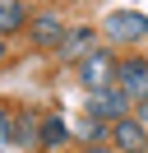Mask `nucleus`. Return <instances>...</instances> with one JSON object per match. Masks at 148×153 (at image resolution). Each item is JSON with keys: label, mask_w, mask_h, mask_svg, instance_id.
<instances>
[{"label": "nucleus", "mask_w": 148, "mask_h": 153, "mask_svg": "<svg viewBox=\"0 0 148 153\" xmlns=\"http://www.w3.org/2000/svg\"><path fill=\"white\" fill-rule=\"evenodd\" d=\"M116 65H120V56L111 47H92L88 56L74 65V84L83 88V93H97V88H111L116 84Z\"/></svg>", "instance_id": "f257e3e1"}, {"label": "nucleus", "mask_w": 148, "mask_h": 153, "mask_svg": "<svg viewBox=\"0 0 148 153\" xmlns=\"http://www.w3.org/2000/svg\"><path fill=\"white\" fill-rule=\"evenodd\" d=\"M102 33H107L111 47H134V42L148 37V14H139V10H111L107 19H102Z\"/></svg>", "instance_id": "f03ea898"}, {"label": "nucleus", "mask_w": 148, "mask_h": 153, "mask_svg": "<svg viewBox=\"0 0 148 153\" xmlns=\"http://www.w3.org/2000/svg\"><path fill=\"white\" fill-rule=\"evenodd\" d=\"M130 107H134V102H130V97L120 93L116 84H111V88H97V93H88V116H92V121H102V125L125 121Z\"/></svg>", "instance_id": "7ed1b4c3"}, {"label": "nucleus", "mask_w": 148, "mask_h": 153, "mask_svg": "<svg viewBox=\"0 0 148 153\" xmlns=\"http://www.w3.org/2000/svg\"><path fill=\"white\" fill-rule=\"evenodd\" d=\"M116 88L130 97V102H144V97H148V56H120Z\"/></svg>", "instance_id": "20e7f679"}, {"label": "nucleus", "mask_w": 148, "mask_h": 153, "mask_svg": "<svg viewBox=\"0 0 148 153\" xmlns=\"http://www.w3.org/2000/svg\"><path fill=\"white\" fill-rule=\"evenodd\" d=\"M65 33H70V28H65V19H60L56 10H42L37 19H28V37H33L37 51H56V47L65 42Z\"/></svg>", "instance_id": "39448f33"}, {"label": "nucleus", "mask_w": 148, "mask_h": 153, "mask_svg": "<svg viewBox=\"0 0 148 153\" xmlns=\"http://www.w3.org/2000/svg\"><path fill=\"white\" fill-rule=\"evenodd\" d=\"M107 144H111L116 153H144V149H148V130L125 116V121H116V125L107 130Z\"/></svg>", "instance_id": "423d86ee"}, {"label": "nucleus", "mask_w": 148, "mask_h": 153, "mask_svg": "<svg viewBox=\"0 0 148 153\" xmlns=\"http://www.w3.org/2000/svg\"><path fill=\"white\" fill-rule=\"evenodd\" d=\"M92 47H97V28H88V23H83V28H70V33H65V42L56 47V56L70 60V65H79Z\"/></svg>", "instance_id": "0eeeda50"}, {"label": "nucleus", "mask_w": 148, "mask_h": 153, "mask_svg": "<svg viewBox=\"0 0 148 153\" xmlns=\"http://www.w3.org/2000/svg\"><path fill=\"white\" fill-rule=\"evenodd\" d=\"M60 144H70V121H65V116H42V125H37V149H60Z\"/></svg>", "instance_id": "6e6552de"}, {"label": "nucleus", "mask_w": 148, "mask_h": 153, "mask_svg": "<svg viewBox=\"0 0 148 153\" xmlns=\"http://www.w3.org/2000/svg\"><path fill=\"white\" fill-rule=\"evenodd\" d=\"M37 116L33 111H23V116H14L9 121V144H18V149H37Z\"/></svg>", "instance_id": "1a4fd4ad"}, {"label": "nucleus", "mask_w": 148, "mask_h": 153, "mask_svg": "<svg viewBox=\"0 0 148 153\" xmlns=\"http://www.w3.org/2000/svg\"><path fill=\"white\" fill-rule=\"evenodd\" d=\"M107 130H111V125L92 121V116H79V121H70V139H79L83 149H88V144H107Z\"/></svg>", "instance_id": "9d476101"}, {"label": "nucleus", "mask_w": 148, "mask_h": 153, "mask_svg": "<svg viewBox=\"0 0 148 153\" xmlns=\"http://www.w3.org/2000/svg\"><path fill=\"white\" fill-rule=\"evenodd\" d=\"M28 28V10L23 0H0V37H9V33Z\"/></svg>", "instance_id": "9b49d317"}, {"label": "nucleus", "mask_w": 148, "mask_h": 153, "mask_svg": "<svg viewBox=\"0 0 148 153\" xmlns=\"http://www.w3.org/2000/svg\"><path fill=\"white\" fill-rule=\"evenodd\" d=\"M130 121H134V125H144V130H148V97H144V102H134V107H130Z\"/></svg>", "instance_id": "f8f14e48"}, {"label": "nucleus", "mask_w": 148, "mask_h": 153, "mask_svg": "<svg viewBox=\"0 0 148 153\" xmlns=\"http://www.w3.org/2000/svg\"><path fill=\"white\" fill-rule=\"evenodd\" d=\"M5 144H9V111L0 107V149H5Z\"/></svg>", "instance_id": "ddd939ff"}, {"label": "nucleus", "mask_w": 148, "mask_h": 153, "mask_svg": "<svg viewBox=\"0 0 148 153\" xmlns=\"http://www.w3.org/2000/svg\"><path fill=\"white\" fill-rule=\"evenodd\" d=\"M83 153H116V149H111V144H88Z\"/></svg>", "instance_id": "4468645a"}, {"label": "nucleus", "mask_w": 148, "mask_h": 153, "mask_svg": "<svg viewBox=\"0 0 148 153\" xmlns=\"http://www.w3.org/2000/svg\"><path fill=\"white\" fill-rule=\"evenodd\" d=\"M5 51H9V47H5V37H0V60H5Z\"/></svg>", "instance_id": "2eb2a0df"}, {"label": "nucleus", "mask_w": 148, "mask_h": 153, "mask_svg": "<svg viewBox=\"0 0 148 153\" xmlns=\"http://www.w3.org/2000/svg\"><path fill=\"white\" fill-rule=\"evenodd\" d=\"M51 5H74V0H51Z\"/></svg>", "instance_id": "dca6fc26"}, {"label": "nucleus", "mask_w": 148, "mask_h": 153, "mask_svg": "<svg viewBox=\"0 0 148 153\" xmlns=\"http://www.w3.org/2000/svg\"><path fill=\"white\" fill-rule=\"evenodd\" d=\"M144 153H148V149H144Z\"/></svg>", "instance_id": "f3484780"}]
</instances>
